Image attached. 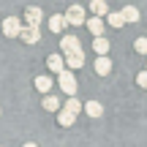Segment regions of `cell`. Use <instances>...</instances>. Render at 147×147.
Listing matches in <instances>:
<instances>
[{"label":"cell","instance_id":"obj_20","mask_svg":"<svg viewBox=\"0 0 147 147\" xmlns=\"http://www.w3.org/2000/svg\"><path fill=\"white\" fill-rule=\"evenodd\" d=\"M65 109H71L74 115H79V112H82V104H79V98H76V95H71V98L65 101Z\"/></svg>","mask_w":147,"mask_h":147},{"label":"cell","instance_id":"obj_22","mask_svg":"<svg viewBox=\"0 0 147 147\" xmlns=\"http://www.w3.org/2000/svg\"><path fill=\"white\" fill-rule=\"evenodd\" d=\"M136 84H139V87H147V68L136 74Z\"/></svg>","mask_w":147,"mask_h":147},{"label":"cell","instance_id":"obj_19","mask_svg":"<svg viewBox=\"0 0 147 147\" xmlns=\"http://www.w3.org/2000/svg\"><path fill=\"white\" fill-rule=\"evenodd\" d=\"M44 109L47 112H57L60 109V98L57 95H44Z\"/></svg>","mask_w":147,"mask_h":147},{"label":"cell","instance_id":"obj_1","mask_svg":"<svg viewBox=\"0 0 147 147\" xmlns=\"http://www.w3.org/2000/svg\"><path fill=\"white\" fill-rule=\"evenodd\" d=\"M57 84H60V90H63L65 95H76V76H74V71L71 68H60L57 71Z\"/></svg>","mask_w":147,"mask_h":147},{"label":"cell","instance_id":"obj_2","mask_svg":"<svg viewBox=\"0 0 147 147\" xmlns=\"http://www.w3.org/2000/svg\"><path fill=\"white\" fill-rule=\"evenodd\" d=\"M0 27H3V36L5 38H16V36H19V30H22V22L16 19V16H5Z\"/></svg>","mask_w":147,"mask_h":147},{"label":"cell","instance_id":"obj_16","mask_svg":"<svg viewBox=\"0 0 147 147\" xmlns=\"http://www.w3.org/2000/svg\"><path fill=\"white\" fill-rule=\"evenodd\" d=\"M93 52H95V55H106V52H109V41H106L104 36H95V41H93Z\"/></svg>","mask_w":147,"mask_h":147},{"label":"cell","instance_id":"obj_12","mask_svg":"<svg viewBox=\"0 0 147 147\" xmlns=\"http://www.w3.org/2000/svg\"><path fill=\"white\" fill-rule=\"evenodd\" d=\"M82 109H84V115H87V117H101V115H104V106H101L98 101H87Z\"/></svg>","mask_w":147,"mask_h":147},{"label":"cell","instance_id":"obj_4","mask_svg":"<svg viewBox=\"0 0 147 147\" xmlns=\"http://www.w3.org/2000/svg\"><path fill=\"white\" fill-rule=\"evenodd\" d=\"M19 38L25 44H38V41H41V30H38V25H25L19 30Z\"/></svg>","mask_w":147,"mask_h":147},{"label":"cell","instance_id":"obj_3","mask_svg":"<svg viewBox=\"0 0 147 147\" xmlns=\"http://www.w3.org/2000/svg\"><path fill=\"white\" fill-rule=\"evenodd\" d=\"M65 19H68V25L79 27V25H84L87 14H84V8H82V5H68V11H65Z\"/></svg>","mask_w":147,"mask_h":147},{"label":"cell","instance_id":"obj_9","mask_svg":"<svg viewBox=\"0 0 147 147\" xmlns=\"http://www.w3.org/2000/svg\"><path fill=\"white\" fill-rule=\"evenodd\" d=\"M74 120H76V115H74L71 109H65V106H60V109H57V123H60L63 128L74 125Z\"/></svg>","mask_w":147,"mask_h":147},{"label":"cell","instance_id":"obj_14","mask_svg":"<svg viewBox=\"0 0 147 147\" xmlns=\"http://www.w3.org/2000/svg\"><path fill=\"white\" fill-rule=\"evenodd\" d=\"M90 11H93L95 16H106L109 14V5H106V0H93V3H90Z\"/></svg>","mask_w":147,"mask_h":147},{"label":"cell","instance_id":"obj_11","mask_svg":"<svg viewBox=\"0 0 147 147\" xmlns=\"http://www.w3.org/2000/svg\"><path fill=\"white\" fill-rule=\"evenodd\" d=\"M47 65H49V71H52V74H57L60 68H65V57H63V55H49V57H47Z\"/></svg>","mask_w":147,"mask_h":147},{"label":"cell","instance_id":"obj_5","mask_svg":"<svg viewBox=\"0 0 147 147\" xmlns=\"http://www.w3.org/2000/svg\"><path fill=\"white\" fill-rule=\"evenodd\" d=\"M65 65H68L71 71H76V68H82V65H84L82 47H79V49H71V52H65Z\"/></svg>","mask_w":147,"mask_h":147},{"label":"cell","instance_id":"obj_13","mask_svg":"<svg viewBox=\"0 0 147 147\" xmlns=\"http://www.w3.org/2000/svg\"><path fill=\"white\" fill-rule=\"evenodd\" d=\"M82 44H79L76 36H63V41H60V52H71V49H79Z\"/></svg>","mask_w":147,"mask_h":147},{"label":"cell","instance_id":"obj_6","mask_svg":"<svg viewBox=\"0 0 147 147\" xmlns=\"http://www.w3.org/2000/svg\"><path fill=\"white\" fill-rule=\"evenodd\" d=\"M65 27H68V19H65V14H55V16H49V30L57 36V33H63Z\"/></svg>","mask_w":147,"mask_h":147},{"label":"cell","instance_id":"obj_10","mask_svg":"<svg viewBox=\"0 0 147 147\" xmlns=\"http://www.w3.org/2000/svg\"><path fill=\"white\" fill-rule=\"evenodd\" d=\"M109 71H112V60L106 57V55H98V57H95V74H101V76H106Z\"/></svg>","mask_w":147,"mask_h":147},{"label":"cell","instance_id":"obj_21","mask_svg":"<svg viewBox=\"0 0 147 147\" xmlns=\"http://www.w3.org/2000/svg\"><path fill=\"white\" fill-rule=\"evenodd\" d=\"M134 52L147 55V38H136V41H134Z\"/></svg>","mask_w":147,"mask_h":147},{"label":"cell","instance_id":"obj_17","mask_svg":"<svg viewBox=\"0 0 147 147\" xmlns=\"http://www.w3.org/2000/svg\"><path fill=\"white\" fill-rule=\"evenodd\" d=\"M123 19H125V25L128 22H139V8L136 5H125L123 8Z\"/></svg>","mask_w":147,"mask_h":147},{"label":"cell","instance_id":"obj_15","mask_svg":"<svg viewBox=\"0 0 147 147\" xmlns=\"http://www.w3.org/2000/svg\"><path fill=\"white\" fill-rule=\"evenodd\" d=\"M106 22H109V27H123V25H125L123 11H109V14H106Z\"/></svg>","mask_w":147,"mask_h":147},{"label":"cell","instance_id":"obj_8","mask_svg":"<svg viewBox=\"0 0 147 147\" xmlns=\"http://www.w3.org/2000/svg\"><path fill=\"white\" fill-rule=\"evenodd\" d=\"M84 25H87V30L93 33V36H104V19L101 16H90V19H84Z\"/></svg>","mask_w":147,"mask_h":147},{"label":"cell","instance_id":"obj_18","mask_svg":"<svg viewBox=\"0 0 147 147\" xmlns=\"http://www.w3.org/2000/svg\"><path fill=\"white\" fill-rule=\"evenodd\" d=\"M36 90L38 93H49L52 90V76H36Z\"/></svg>","mask_w":147,"mask_h":147},{"label":"cell","instance_id":"obj_7","mask_svg":"<svg viewBox=\"0 0 147 147\" xmlns=\"http://www.w3.org/2000/svg\"><path fill=\"white\" fill-rule=\"evenodd\" d=\"M25 22H27V25H41V22H44V11L38 8V5L25 8Z\"/></svg>","mask_w":147,"mask_h":147}]
</instances>
